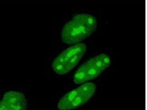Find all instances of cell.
Instances as JSON below:
<instances>
[{"label":"cell","mask_w":147,"mask_h":110,"mask_svg":"<svg viewBox=\"0 0 147 110\" xmlns=\"http://www.w3.org/2000/svg\"><path fill=\"white\" fill-rule=\"evenodd\" d=\"M97 26L96 18L93 15L84 13L78 14L63 27L61 39L67 44H78L93 34Z\"/></svg>","instance_id":"1"},{"label":"cell","mask_w":147,"mask_h":110,"mask_svg":"<svg viewBox=\"0 0 147 110\" xmlns=\"http://www.w3.org/2000/svg\"><path fill=\"white\" fill-rule=\"evenodd\" d=\"M111 60L105 54H101L81 65L74 74L73 81L81 84L97 78L110 66Z\"/></svg>","instance_id":"2"},{"label":"cell","mask_w":147,"mask_h":110,"mask_svg":"<svg viewBox=\"0 0 147 110\" xmlns=\"http://www.w3.org/2000/svg\"><path fill=\"white\" fill-rule=\"evenodd\" d=\"M84 43L75 44L67 48L55 58L52 67L55 72L63 75L71 71L82 59L86 51Z\"/></svg>","instance_id":"3"},{"label":"cell","mask_w":147,"mask_h":110,"mask_svg":"<svg viewBox=\"0 0 147 110\" xmlns=\"http://www.w3.org/2000/svg\"><path fill=\"white\" fill-rule=\"evenodd\" d=\"M96 90V86L93 82L84 84L65 94L58 103L57 108L59 110H71L78 108L91 99Z\"/></svg>","instance_id":"4"},{"label":"cell","mask_w":147,"mask_h":110,"mask_svg":"<svg viewBox=\"0 0 147 110\" xmlns=\"http://www.w3.org/2000/svg\"><path fill=\"white\" fill-rule=\"evenodd\" d=\"M28 108L27 99L20 92H6L0 101V110H27Z\"/></svg>","instance_id":"5"}]
</instances>
